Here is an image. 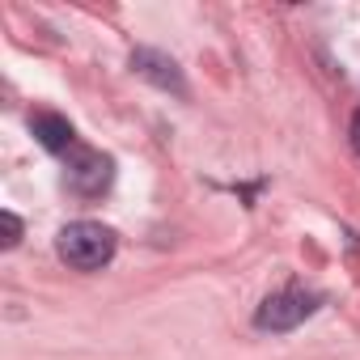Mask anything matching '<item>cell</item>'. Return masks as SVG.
Here are the masks:
<instances>
[{
  "label": "cell",
  "mask_w": 360,
  "mask_h": 360,
  "mask_svg": "<svg viewBox=\"0 0 360 360\" xmlns=\"http://www.w3.org/2000/svg\"><path fill=\"white\" fill-rule=\"evenodd\" d=\"M0 229H5L0 246H18V242H22V221H18L13 212H0Z\"/></svg>",
  "instance_id": "6"
},
{
  "label": "cell",
  "mask_w": 360,
  "mask_h": 360,
  "mask_svg": "<svg viewBox=\"0 0 360 360\" xmlns=\"http://www.w3.org/2000/svg\"><path fill=\"white\" fill-rule=\"evenodd\" d=\"M56 250L68 267L77 271H98L115 259V229L98 225V221H72L60 229L56 238Z\"/></svg>",
  "instance_id": "1"
},
{
  "label": "cell",
  "mask_w": 360,
  "mask_h": 360,
  "mask_svg": "<svg viewBox=\"0 0 360 360\" xmlns=\"http://www.w3.org/2000/svg\"><path fill=\"white\" fill-rule=\"evenodd\" d=\"M131 68H136V77H144V81H148V85H157V89L187 94V81H183V72H178V64H174L165 51L140 47V51H131Z\"/></svg>",
  "instance_id": "4"
},
{
  "label": "cell",
  "mask_w": 360,
  "mask_h": 360,
  "mask_svg": "<svg viewBox=\"0 0 360 360\" xmlns=\"http://www.w3.org/2000/svg\"><path fill=\"white\" fill-rule=\"evenodd\" d=\"M110 178H115V165H110V157H102V153H94V148H72L64 183H68L77 195H85V200L102 195V191L110 187Z\"/></svg>",
  "instance_id": "3"
},
{
  "label": "cell",
  "mask_w": 360,
  "mask_h": 360,
  "mask_svg": "<svg viewBox=\"0 0 360 360\" xmlns=\"http://www.w3.org/2000/svg\"><path fill=\"white\" fill-rule=\"evenodd\" d=\"M30 131H34V140H39L47 153H72V148H77V131H72V123H68L64 115L43 110V115L30 119Z\"/></svg>",
  "instance_id": "5"
},
{
  "label": "cell",
  "mask_w": 360,
  "mask_h": 360,
  "mask_svg": "<svg viewBox=\"0 0 360 360\" xmlns=\"http://www.w3.org/2000/svg\"><path fill=\"white\" fill-rule=\"evenodd\" d=\"M352 148H356V157H360V110L352 115Z\"/></svg>",
  "instance_id": "7"
},
{
  "label": "cell",
  "mask_w": 360,
  "mask_h": 360,
  "mask_svg": "<svg viewBox=\"0 0 360 360\" xmlns=\"http://www.w3.org/2000/svg\"><path fill=\"white\" fill-rule=\"evenodd\" d=\"M314 309H318V297H314V292L288 288V292H276V297H267V301L259 305V314H255V326H259V330H271V335H280V330H292V326H301V322H305Z\"/></svg>",
  "instance_id": "2"
}]
</instances>
